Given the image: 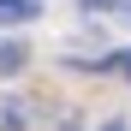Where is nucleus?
<instances>
[{
	"instance_id": "nucleus-1",
	"label": "nucleus",
	"mask_w": 131,
	"mask_h": 131,
	"mask_svg": "<svg viewBox=\"0 0 131 131\" xmlns=\"http://www.w3.org/2000/svg\"><path fill=\"white\" fill-rule=\"evenodd\" d=\"M42 6L36 0H0V24H24V18H36Z\"/></svg>"
},
{
	"instance_id": "nucleus-2",
	"label": "nucleus",
	"mask_w": 131,
	"mask_h": 131,
	"mask_svg": "<svg viewBox=\"0 0 131 131\" xmlns=\"http://www.w3.org/2000/svg\"><path fill=\"white\" fill-rule=\"evenodd\" d=\"M24 119H30V113H24V101H18V95H0V131H18Z\"/></svg>"
},
{
	"instance_id": "nucleus-3",
	"label": "nucleus",
	"mask_w": 131,
	"mask_h": 131,
	"mask_svg": "<svg viewBox=\"0 0 131 131\" xmlns=\"http://www.w3.org/2000/svg\"><path fill=\"white\" fill-rule=\"evenodd\" d=\"M24 60H30V48H24V42H0V72H18Z\"/></svg>"
},
{
	"instance_id": "nucleus-4",
	"label": "nucleus",
	"mask_w": 131,
	"mask_h": 131,
	"mask_svg": "<svg viewBox=\"0 0 131 131\" xmlns=\"http://www.w3.org/2000/svg\"><path fill=\"white\" fill-rule=\"evenodd\" d=\"M90 12H107V6H125V0H83Z\"/></svg>"
},
{
	"instance_id": "nucleus-5",
	"label": "nucleus",
	"mask_w": 131,
	"mask_h": 131,
	"mask_svg": "<svg viewBox=\"0 0 131 131\" xmlns=\"http://www.w3.org/2000/svg\"><path fill=\"white\" fill-rule=\"evenodd\" d=\"M101 131H125V119H107V125H101Z\"/></svg>"
}]
</instances>
